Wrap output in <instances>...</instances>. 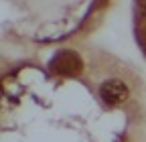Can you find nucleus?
<instances>
[{
  "label": "nucleus",
  "mask_w": 146,
  "mask_h": 142,
  "mask_svg": "<svg viewBox=\"0 0 146 142\" xmlns=\"http://www.w3.org/2000/svg\"><path fill=\"white\" fill-rule=\"evenodd\" d=\"M49 67H51L53 73H59V75H65V77H73V75L81 73L83 61H81V57L75 51H61V53H57V55L51 59Z\"/></svg>",
  "instance_id": "nucleus-1"
},
{
  "label": "nucleus",
  "mask_w": 146,
  "mask_h": 142,
  "mask_svg": "<svg viewBox=\"0 0 146 142\" xmlns=\"http://www.w3.org/2000/svg\"><path fill=\"white\" fill-rule=\"evenodd\" d=\"M100 98L108 106H118L128 98V85L120 79H108L100 85Z\"/></svg>",
  "instance_id": "nucleus-2"
}]
</instances>
